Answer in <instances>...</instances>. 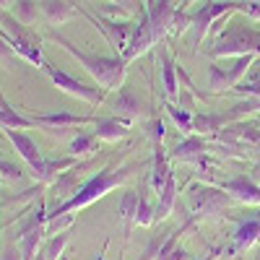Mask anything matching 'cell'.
I'll use <instances>...</instances> for the list:
<instances>
[{"mask_svg":"<svg viewBox=\"0 0 260 260\" xmlns=\"http://www.w3.org/2000/svg\"><path fill=\"white\" fill-rule=\"evenodd\" d=\"M45 71L50 73V78L55 81L57 89H62L65 94H71V96H76V99H83V102H89V104H99V102L104 99V94H102L99 89L81 83L78 78H73V76H68V73L55 71V68H50V65H45Z\"/></svg>","mask_w":260,"mask_h":260,"instance_id":"5","label":"cell"},{"mask_svg":"<svg viewBox=\"0 0 260 260\" xmlns=\"http://www.w3.org/2000/svg\"><path fill=\"white\" fill-rule=\"evenodd\" d=\"M96 122V130L94 136L102 138V141H120L127 136V122H122L120 117H102V120H94Z\"/></svg>","mask_w":260,"mask_h":260,"instance_id":"11","label":"cell"},{"mask_svg":"<svg viewBox=\"0 0 260 260\" xmlns=\"http://www.w3.org/2000/svg\"><path fill=\"white\" fill-rule=\"evenodd\" d=\"M94 138H96V136H78V138H73V141H71V154H73V156L89 154L91 146H94Z\"/></svg>","mask_w":260,"mask_h":260,"instance_id":"24","label":"cell"},{"mask_svg":"<svg viewBox=\"0 0 260 260\" xmlns=\"http://www.w3.org/2000/svg\"><path fill=\"white\" fill-rule=\"evenodd\" d=\"M257 219H260V216H257Z\"/></svg>","mask_w":260,"mask_h":260,"instance_id":"36","label":"cell"},{"mask_svg":"<svg viewBox=\"0 0 260 260\" xmlns=\"http://www.w3.org/2000/svg\"><path fill=\"white\" fill-rule=\"evenodd\" d=\"M0 24H6L3 37H6L8 45H13V50H16L18 55H24V57L31 60V62H42V65H45V60H42V52H39V47H37V42L29 39L26 31L21 29L11 16H0Z\"/></svg>","mask_w":260,"mask_h":260,"instance_id":"4","label":"cell"},{"mask_svg":"<svg viewBox=\"0 0 260 260\" xmlns=\"http://www.w3.org/2000/svg\"><path fill=\"white\" fill-rule=\"evenodd\" d=\"M201 151H203V141L201 138H187V141H182L175 148V156L182 159V161H190V159H198Z\"/></svg>","mask_w":260,"mask_h":260,"instance_id":"21","label":"cell"},{"mask_svg":"<svg viewBox=\"0 0 260 260\" xmlns=\"http://www.w3.org/2000/svg\"><path fill=\"white\" fill-rule=\"evenodd\" d=\"M159 195V206H156V219H167V216L172 213V208H175V201H177V182L175 177H167V182L161 185V190L156 192Z\"/></svg>","mask_w":260,"mask_h":260,"instance_id":"13","label":"cell"},{"mask_svg":"<svg viewBox=\"0 0 260 260\" xmlns=\"http://www.w3.org/2000/svg\"><path fill=\"white\" fill-rule=\"evenodd\" d=\"M42 234H45V216H42V211H37L29 219V224L21 229V237H18V247H21L24 260H34L37 257V247H39Z\"/></svg>","mask_w":260,"mask_h":260,"instance_id":"7","label":"cell"},{"mask_svg":"<svg viewBox=\"0 0 260 260\" xmlns=\"http://www.w3.org/2000/svg\"><path fill=\"white\" fill-rule=\"evenodd\" d=\"M242 91H247V94H252V96H257V99H260V83H252V86H242Z\"/></svg>","mask_w":260,"mask_h":260,"instance_id":"30","label":"cell"},{"mask_svg":"<svg viewBox=\"0 0 260 260\" xmlns=\"http://www.w3.org/2000/svg\"><path fill=\"white\" fill-rule=\"evenodd\" d=\"M161 76H164V94H167V99H175L177 96V81H175V73H172L169 60H164V65H161Z\"/></svg>","mask_w":260,"mask_h":260,"instance_id":"22","label":"cell"},{"mask_svg":"<svg viewBox=\"0 0 260 260\" xmlns=\"http://www.w3.org/2000/svg\"><path fill=\"white\" fill-rule=\"evenodd\" d=\"M68 232H62V234H55L50 242H45L39 247V255L34 257V260H60V255H62V250H65V245H68Z\"/></svg>","mask_w":260,"mask_h":260,"instance_id":"16","label":"cell"},{"mask_svg":"<svg viewBox=\"0 0 260 260\" xmlns=\"http://www.w3.org/2000/svg\"><path fill=\"white\" fill-rule=\"evenodd\" d=\"M99 260H104V257H99Z\"/></svg>","mask_w":260,"mask_h":260,"instance_id":"35","label":"cell"},{"mask_svg":"<svg viewBox=\"0 0 260 260\" xmlns=\"http://www.w3.org/2000/svg\"><path fill=\"white\" fill-rule=\"evenodd\" d=\"M0 260H24V255H21V247L16 245H3L0 247Z\"/></svg>","mask_w":260,"mask_h":260,"instance_id":"27","label":"cell"},{"mask_svg":"<svg viewBox=\"0 0 260 260\" xmlns=\"http://www.w3.org/2000/svg\"><path fill=\"white\" fill-rule=\"evenodd\" d=\"M169 115L175 117V122H177V125L185 130V133H190V130H192V122H195V120H192L187 112H180L177 107H169Z\"/></svg>","mask_w":260,"mask_h":260,"instance_id":"25","label":"cell"},{"mask_svg":"<svg viewBox=\"0 0 260 260\" xmlns=\"http://www.w3.org/2000/svg\"><path fill=\"white\" fill-rule=\"evenodd\" d=\"M117 3H125L127 8H133V6H136V0H117Z\"/></svg>","mask_w":260,"mask_h":260,"instance_id":"31","label":"cell"},{"mask_svg":"<svg viewBox=\"0 0 260 260\" xmlns=\"http://www.w3.org/2000/svg\"><path fill=\"white\" fill-rule=\"evenodd\" d=\"M34 125L39 127H47V133H62L68 127H81V125H89L94 122V117H78L71 112H50V115H31Z\"/></svg>","mask_w":260,"mask_h":260,"instance_id":"8","label":"cell"},{"mask_svg":"<svg viewBox=\"0 0 260 260\" xmlns=\"http://www.w3.org/2000/svg\"><path fill=\"white\" fill-rule=\"evenodd\" d=\"M255 242H260V219L240 224V229H237V234H234V245H232V252L250 250Z\"/></svg>","mask_w":260,"mask_h":260,"instance_id":"12","label":"cell"},{"mask_svg":"<svg viewBox=\"0 0 260 260\" xmlns=\"http://www.w3.org/2000/svg\"><path fill=\"white\" fill-rule=\"evenodd\" d=\"M156 221V208L148 203L146 192H138V211H136V224L138 226H151Z\"/></svg>","mask_w":260,"mask_h":260,"instance_id":"20","label":"cell"},{"mask_svg":"<svg viewBox=\"0 0 260 260\" xmlns=\"http://www.w3.org/2000/svg\"><path fill=\"white\" fill-rule=\"evenodd\" d=\"M112 110H115V115H120V117L136 120V117H143V115H146V104H143V99H141L133 89H120V96L115 99Z\"/></svg>","mask_w":260,"mask_h":260,"instance_id":"9","label":"cell"},{"mask_svg":"<svg viewBox=\"0 0 260 260\" xmlns=\"http://www.w3.org/2000/svg\"><path fill=\"white\" fill-rule=\"evenodd\" d=\"M136 211H138V192H125L122 201H120V216L125 221V232L130 229V221H136Z\"/></svg>","mask_w":260,"mask_h":260,"instance_id":"19","label":"cell"},{"mask_svg":"<svg viewBox=\"0 0 260 260\" xmlns=\"http://www.w3.org/2000/svg\"><path fill=\"white\" fill-rule=\"evenodd\" d=\"M45 13H47V18L52 21V24H62L65 18H71V13H73V8L65 3V0H45Z\"/></svg>","mask_w":260,"mask_h":260,"instance_id":"18","label":"cell"},{"mask_svg":"<svg viewBox=\"0 0 260 260\" xmlns=\"http://www.w3.org/2000/svg\"><path fill=\"white\" fill-rule=\"evenodd\" d=\"M3 133H6V138L13 143V148L18 151V156L31 167V175H34V180H37L42 172H45V164H47V159L42 156V151L37 148V143L24 133V130H8V127H3Z\"/></svg>","mask_w":260,"mask_h":260,"instance_id":"3","label":"cell"},{"mask_svg":"<svg viewBox=\"0 0 260 260\" xmlns=\"http://www.w3.org/2000/svg\"><path fill=\"white\" fill-rule=\"evenodd\" d=\"M16 13H18L21 24H31V21L37 18V6L31 3V0H18V3H16Z\"/></svg>","mask_w":260,"mask_h":260,"instance_id":"23","label":"cell"},{"mask_svg":"<svg viewBox=\"0 0 260 260\" xmlns=\"http://www.w3.org/2000/svg\"><path fill=\"white\" fill-rule=\"evenodd\" d=\"M0 125L8 127V130H26V127H37L34 120L29 115H21L16 110H11V107L0 99Z\"/></svg>","mask_w":260,"mask_h":260,"instance_id":"14","label":"cell"},{"mask_svg":"<svg viewBox=\"0 0 260 260\" xmlns=\"http://www.w3.org/2000/svg\"><path fill=\"white\" fill-rule=\"evenodd\" d=\"M13 0H0V8H6V6H11Z\"/></svg>","mask_w":260,"mask_h":260,"instance_id":"32","label":"cell"},{"mask_svg":"<svg viewBox=\"0 0 260 260\" xmlns=\"http://www.w3.org/2000/svg\"><path fill=\"white\" fill-rule=\"evenodd\" d=\"M130 177V169L127 167H120V169H102L99 175H94L89 182H83L68 201H62L57 203L47 216H45V221H52V219H60V216H71L81 208H86L89 203L104 198L107 192H112L115 187H120L125 180Z\"/></svg>","mask_w":260,"mask_h":260,"instance_id":"1","label":"cell"},{"mask_svg":"<svg viewBox=\"0 0 260 260\" xmlns=\"http://www.w3.org/2000/svg\"><path fill=\"white\" fill-rule=\"evenodd\" d=\"M0 175H3L6 180H11V182H18L21 177H24V172H21L18 167H13V164H8V161H3L0 164Z\"/></svg>","mask_w":260,"mask_h":260,"instance_id":"26","label":"cell"},{"mask_svg":"<svg viewBox=\"0 0 260 260\" xmlns=\"http://www.w3.org/2000/svg\"><path fill=\"white\" fill-rule=\"evenodd\" d=\"M60 45L68 50L86 71H89L107 91H115V89H122V81H125V62L117 60V57H96V55H86V52H78L71 42L65 39H57Z\"/></svg>","mask_w":260,"mask_h":260,"instance_id":"2","label":"cell"},{"mask_svg":"<svg viewBox=\"0 0 260 260\" xmlns=\"http://www.w3.org/2000/svg\"><path fill=\"white\" fill-rule=\"evenodd\" d=\"M154 39H156V34H154V29H151V21H143L141 29H138L136 37H133V42H130L127 57H136V55L146 52V50L151 47V42H154Z\"/></svg>","mask_w":260,"mask_h":260,"instance_id":"15","label":"cell"},{"mask_svg":"<svg viewBox=\"0 0 260 260\" xmlns=\"http://www.w3.org/2000/svg\"><path fill=\"white\" fill-rule=\"evenodd\" d=\"M0 164H3V159H0Z\"/></svg>","mask_w":260,"mask_h":260,"instance_id":"34","label":"cell"},{"mask_svg":"<svg viewBox=\"0 0 260 260\" xmlns=\"http://www.w3.org/2000/svg\"><path fill=\"white\" fill-rule=\"evenodd\" d=\"M224 190L232 195L234 201H242L247 206H260V185H255L247 177H234L224 185Z\"/></svg>","mask_w":260,"mask_h":260,"instance_id":"10","label":"cell"},{"mask_svg":"<svg viewBox=\"0 0 260 260\" xmlns=\"http://www.w3.org/2000/svg\"><path fill=\"white\" fill-rule=\"evenodd\" d=\"M161 138H164V122L154 120V141H161Z\"/></svg>","mask_w":260,"mask_h":260,"instance_id":"29","label":"cell"},{"mask_svg":"<svg viewBox=\"0 0 260 260\" xmlns=\"http://www.w3.org/2000/svg\"><path fill=\"white\" fill-rule=\"evenodd\" d=\"M213 257H216V255H208V257H206V260H213Z\"/></svg>","mask_w":260,"mask_h":260,"instance_id":"33","label":"cell"},{"mask_svg":"<svg viewBox=\"0 0 260 260\" xmlns=\"http://www.w3.org/2000/svg\"><path fill=\"white\" fill-rule=\"evenodd\" d=\"M76 177H78V167H73V169H68V172H62V175L52 182V187H55V192L60 195V198L68 201L71 195L76 192Z\"/></svg>","mask_w":260,"mask_h":260,"instance_id":"17","label":"cell"},{"mask_svg":"<svg viewBox=\"0 0 260 260\" xmlns=\"http://www.w3.org/2000/svg\"><path fill=\"white\" fill-rule=\"evenodd\" d=\"M229 198L232 195L226 190H213V187L195 190V216H201V219H216V216L224 213Z\"/></svg>","mask_w":260,"mask_h":260,"instance_id":"6","label":"cell"},{"mask_svg":"<svg viewBox=\"0 0 260 260\" xmlns=\"http://www.w3.org/2000/svg\"><path fill=\"white\" fill-rule=\"evenodd\" d=\"M156 260H192V255L185 252V250H180V247H175L172 252H167L164 257H156Z\"/></svg>","mask_w":260,"mask_h":260,"instance_id":"28","label":"cell"}]
</instances>
